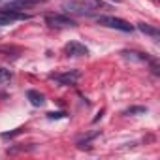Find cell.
Returning a JSON list of instances; mask_svg holds the SVG:
<instances>
[{"mask_svg": "<svg viewBox=\"0 0 160 160\" xmlns=\"http://www.w3.org/2000/svg\"><path fill=\"white\" fill-rule=\"evenodd\" d=\"M138 28H139L141 32H145V34H149V36H152L154 40L158 38V30H156V28H152V27H149L147 23H139V25H138Z\"/></svg>", "mask_w": 160, "mask_h": 160, "instance_id": "cell-8", "label": "cell"}, {"mask_svg": "<svg viewBox=\"0 0 160 160\" xmlns=\"http://www.w3.org/2000/svg\"><path fill=\"white\" fill-rule=\"evenodd\" d=\"M126 113H128V115H130V113H145V108H132V109H128Z\"/></svg>", "mask_w": 160, "mask_h": 160, "instance_id": "cell-10", "label": "cell"}, {"mask_svg": "<svg viewBox=\"0 0 160 160\" xmlns=\"http://www.w3.org/2000/svg\"><path fill=\"white\" fill-rule=\"evenodd\" d=\"M51 79L57 81L58 85H75L79 79H81V72L79 70H66L62 73H53Z\"/></svg>", "mask_w": 160, "mask_h": 160, "instance_id": "cell-3", "label": "cell"}, {"mask_svg": "<svg viewBox=\"0 0 160 160\" xmlns=\"http://www.w3.org/2000/svg\"><path fill=\"white\" fill-rule=\"evenodd\" d=\"M102 2L98 0H72L62 6L66 13H75V15H91L94 10H100Z\"/></svg>", "mask_w": 160, "mask_h": 160, "instance_id": "cell-1", "label": "cell"}, {"mask_svg": "<svg viewBox=\"0 0 160 160\" xmlns=\"http://www.w3.org/2000/svg\"><path fill=\"white\" fill-rule=\"evenodd\" d=\"M45 23H47L49 27H57V28L75 27V23H73L70 17H66V15H58V13H55V15H47V17H45Z\"/></svg>", "mask_w": 160, "mask_h": 160, "instance_id": "cell-4", "label": "cell"}, {"mask_svg": "<svg viewBox=\"0 0 160 160\" xmlns=\"http://www.w3.org/2000/svg\"><path fill=\"white\" fill-rule=\"evenodd\" d=\"M96 23L102 25V27H108V28L121 30V32H132L134 30V27L128 21L119 19V17H113V15H100V17H96Z\"/></svg>", "mask_w": 160, "mask_h": 160, "instance_id": "cell-2", "label": "cell"}, {"mask_svg": "<svg viewBox=\"0 0 160 160\" xmlns=\"http://www.w3.org/2000/svg\"><path fill=\"white\" fill-rule=\"evenodd\" d=\"M27 98L30 100V104L32 106H36V108H42L43 104H45V96L43 94H40L38 91H28L27 92Z\"/></svg>", "mask_w": 160, "mask_h": 160, "instance_id": "cell-7", "label": "cell"}, {"mask_svg": "<svg viewBox=\"0 0 160 160\" xmlns=\"http://www.w3.org/2000/svg\"><path fill=\"white\" fill-rule=\"evenodd\" d=\"M64 53H66V57H87L89 49L83 43H79V42H70L64 47Z\"/></svg>", "mask_w": 160, "mask_h": 160, "instance_id": "cell-5", "label": "cell"}, {"mask_svg": "<svg viewBox=\"0 0 160 160\" xmlns=\"http://www.w3.org/2000/svg\"><path fill=\"white\" fill-rule=\"evenodd\" d=\"M111 2H122V0H111Z\"/></svg>", "mask_w": 160, "mask_h": 160, "instance_id": "cell-11", "label": "cell"}, {"mask_svg": "<svg viewBox=\"0 0 160 160\" xmlns=\"http://www.w3.org/2000/svg\"><path fill=\"white\" fill-rule=\"evenodd\" d=\"M42 0H12V2H8L4 8H15V10H27L30 6H36L40 4Z\"/></svg>", "mask_w": 160, "mask_h": 160, "instance_id": "cell-6", "label": "cell"}, {"mask_svg": "<svg viewBox=\"0 0 160 160\" xmlns=\"http://www.w3.org/2000/svg\"><path fill=\"white\" fill-rule=\"evenodd\" d=\"M10 81H12V72L0 66V85H4V83H10Z\"/></svg>", "mask_w": 160, "mask_h": 160, "instance_id": "cell-9", "label": "cell"}]
</instances>
